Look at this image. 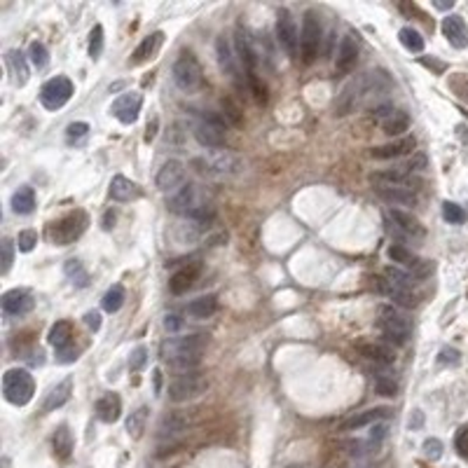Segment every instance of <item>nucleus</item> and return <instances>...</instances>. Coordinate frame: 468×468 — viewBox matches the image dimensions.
Listing matches in <instances>:
<instances>
[{"mask_svg":"<svg viewBox=\"0 0 468 468\" xmlns=\"http://www.w3.org/2000/svg\"><path fill=\"white\" fill-rule=\"evenodd\" d=\"M169 211L176 213V216L186 218V220H193V222H209L213 220V202H211V195L206 193L204 188L195 186H183L178 193H176L171 199H169Z\"/></svg>","mask_w":468,"mask_h":468,"instance_id":"1","label":"nucleus"},{"mask_svg":"<svg viewBox=\"0 0 468 468\" xmlns=\"http://www.w3.org/2000/svg\"><path fill=\"white\" fill-rule=\"evenodd\" d=\"M204 335H188V337H173L162 344V358L169 360V365L181 372L195 370L197 363L202 360V351L206 347Z\"/></svg>","mask_w":468,"mask_h":468,"instance_id":"2","label":"nucleus"},{"mask_svg":"<svg viewBox=\"0 0 468 468\" xmlns=\"http://www.w3.org/2000/svg\"><path fill=\"white\" fill-rule=\"evenodd\" d=\"M391 87V80L384 71H372V73H365L363 78H358L356 82H351L347 89L342 91V98L337 103V110L340 115H347L356 108L358 103H363L365 98L370 96H377L379 91H384Z\"/></svg>","mask_w":468,"mask_h":468,"instance_id":"3","label":"nucleus"},{"mask_svg":"<svg viewBox=\"0 0 468 468\" xmlns=\"http://www.w3.org/2000/svg\"><path fill=\"white\" fill-rule=\"evenodd\" d=\"M193 166L199 173L206 176V178H234L244 171V162L241 157L232 150H206L204 155H199L193 159Z\"/></svg>","mask_w":468,"mask_h":468,"instance_id":"4","label":"nucleus"},{"mask_svg":"<svg viewBox=\"0 0 468 468\" xmlns=\"http://www.w3.org/2000/svg\"><path fill=\"white\" fill-rule=\"evenodd\" d=\"M35 394V382L30 377L28 370H21V367H10L3 375V396L7 403L17 405V408H24L30 401H33Z\"/></svg>","mask_w":468,"mask_h":468,"instance_id":"5","label":"nucleus"},{"mask_svg":"<svg viewBox=\"0 0 468 468\" xmlns=\"http://www.w3.org/2000/svg\"><path fill=\"white\" fill-rule=\"evenodd\" d=\"M379 331L391 344L403 347V344H408L412 335V321L405 316L401 309H396L394 304H382L379 307Z\"/></svg>","mask_w":468,"mask_h":468,"instance_id":"6","label":"nucleus"},{"mask_svg":"<svg viewBox=\"0 0 468 468\" xmlns=\"http://www.w3.org/2000/svg\"><path fill=\"white\" fill-rule=\"evenodd\" d=\"M171 78H173V84L181 91L195 94V91L202 89V84H204L202 64H199L190 52H186V55H181L178 59H176V64L171 68Z\"/></svg>","mask_w":468,"mask_h":468,"instance_id":"7","label":"nucleus"},{"mask_svg":"<svg viewBox=\"0 0 468 468\" xmlns=\"http://www.w3.org/2000/svg\"><path fill=\"white\" fill-rule=\"evenodd\" d=\"M89 225V216L84 211H73L57 220L55 225L50 227V239L55 246H71L73 241H78L84 234V229Z\"/></svg>","mask_w":468,"mask_h":468,"instance_id":"8","label":"nucleus"},{"mask_svg":"<svg viewBox=\"0 0 468 468\" xmlns=\"http://www.w3.org/2000/svg\"><path fill=\"white\" fill-rule=\"evenodd\" d=\"M209 389V379L204 377L202 372H181L178 377H173L169 382V401L173 403H188V401H195L202 394H206Z\"/></svg>","mask_w":468,"mask_h":468,"instance_id":"9","label":"nucleus"},{"mask_svg":"<svg viewBox=\"0 0 468 468\" xmlns=\"http://www.w3.org/2000/svg\"><path fill=\"white\" fill-rule=\"evenodd\" d=\"M321 40H324V28H321V19L314 10L304 12L302 21V35H300V50L304 64H314L321 52Z\"/></svg>","mask_w":468,"mask_h":468,"instance_id":"10","label":"nucleus"},{"mask_svg":"<svg viewBox=\"0 0 468 468\" xmlns=\"http://www.w3.org/2000/svg\"><path fill=\"white\" fill-rule=\"evenodd\" d=\"M73 96V82L66 78V75H57L42 84L40 89V103L47 110H59L71 101Z\"/></svg>","mask_w":468,"mask_h":468,"instance_id":"11","label":"nucleus"},{"mask_svg":"<svg viewBox=\"0 0 468 468\" xmlns=\"http://www.w3.org/2000/svg\"><path fill=\"white\" fill-rule=\"evenodd\" d=\"M195 138H197V143L202 145V148L216 150L227 141V125L220 118H216V115H211V118H202L195 125Z\"/></svg>","mask_w":468,"mask_h":468,"instance_id":"12","label":"nucleus"},{"mask_svg":"<svg viewBox=\"0 0 468 468\" xmlns=\"http://www.w3.org/2000/svg\"><path fill=\"white\" fill-rule=\"evenodd\" d=\"M234 50H236V61H239V66L246 71V80L258 78V73H256V68H258L256 45H253L251 33L241 24H236V30H234Z\"/></svg>","mask_w":468,"mask_h":468,"instance_id":"13","label":"nucleus"},{"mask_svg":"<svg viewBox=\"0 0 468 468\" xmlns=\"http://www.w3.org/2000/svg\"><path fill=\"white\" fill-rule=\"evenodd\" d=\"M387 256L394 260V263L403 265L405 270H408L414 276V279H424V276H428V274L433 272V263L417 258L410 249L401 246V244H391L389 251H387Z\"/></svg>","mask_w":468,"mask_h":468,"instance_id":"14","label":"nucleus"},{"mask_svg":"<svg viewBox=\"0 0 468 468\" xmlns=\"http://www.w3.org/2000/svg\"><path fill=\"white\" fill-rule=\"evenodd\" d=\"M372 118H375V122H379V127L384 129V134H389V136H403L410 129L408 113L396 110L394 105H389V103L377 105V108L372 110Z\"/></svg>","mask_w":468,"mask_h":468,"instance_id":"15","label":"nucleus"},{"mask_svg":"<svg viewBox=\"0 0 468 468\" xmlns=\"http://www.w3.org/2000/svg\"><path fill=\"white\" fill-rule=\"evenodd\" d=\"M276 40L290 57L297 55V45H300V33H297V24L293 14L288 10H279L276 14Z\"/></svg>","mask_w":468,"mask_h":468,"instance_id":"16","label":"nucleus"},{"mask_svg":"<svg viewBox=\"0 0 468 468\" xmlns=\"http://www.w3.org/2000/svg\"><path fill=\"white\" fill-rule=\"evenodd\" d=\"M141 108H143V96L138 91H127V94H122L113 101L110 115L115 120H120L122 125H134Z\"/></svg>","mask_w":468,"mask_h":468,"instance_id":"17","label":"nucleus"},{"mask_svg":"<svg viewBox=\"0 0 468 468\" xmlns=\"http://www.w3.org/2000/svg\"><path fill=\"white\" fill-rule=\"evenodd\" d=\"M186 181V164L181 159H169L162 164V169L157 171V188L162 193H173L178 190Z\"/></svg>","mask_w":468,"mask_h":468,"instance_id":"18","label":"nucleus"},{"mask_svg":"<svg viewBox=\"0 0 468 468\" xmlns=\"http://www.w3.org/2000/svg\"><path fill=\"white\" fill-rule=\"evenodd\" d=\"M387 216L391 218L394 227L405 236V239H424L426 229H424V225L419 222V218H414L412 213L401 211V209H389Z\"/></svg>","mask_w":468,"mask_h":468,"instance_id":"19","label":"nucleus"},{"mask_svg":"<svg viewBox=\"0 0 468 468\" xmlns=\"http://www.w3.org/2000/svg\"><path fill=\"white\" fill-rule=\"evenodd\" d=\"M440 28L452 47H457V50L468 47V26H466L464 17H459V14H447V17L443 19Z\"/></svg>","mask_w":468,"mask_h":468,"instance_id":"20","label":"nucleus"},{"mask_svg":"<svg viewBox=\"0 0 468 468\" xmlns=\"http://www.w3.org/2000/svg\"><path fill=\"white\" fill-rule=\"evenodd\" d=\"M33 307H35V300L28 290L14 288V290H7V293L3 295V312L7 314V316H24V314H28Z\"/></svg>","mask_w":468,"mask_h":468,"instance_id":"21","label":"nucleus"},{"mask_svg":"<svg viewBox=\"0 0 468 468\" xmlns=\"http://www.w3.org/2000/svg\"><path fill=\"white\" fill-rule=\"evenodd\" d=\"M199 274H202V263H193V265L181 267V270L176 272L171 279H169V290H171L173 295L188 293V290L195 286V281L199 279Z\"/></svg>","mask_w":468,"mask_h":468,"instance_id":"22","label":"nucleus"},{"mask_svg":"<svg viewBox=\"0 0 468 468\" xmlns=\"http://www.w3.org/2000/svg\"><path fill=\"white\" fill-rule=\"evenodd\" d=\"M375 281H377V290H379V293H384L387 297H391V300H394L396 304H401V307H417L419 297L414 295L412 288L398 286V283L389 281L387 276H384V279H375Z\"/></svg>","mask_w":468,"mask_h":468,"instance_id":"23","label":"nucleus"},{"mask_svg":"<svg viewBox=\"0 0 468 468\" xmlns=\"http://www.w3.org/2000/svg\"><path fill=\"white\" fill-rule=\"evenodd\" d=\"M414 145H417V141H414L412 136H405V138H398V141H391L387 145L372 148L370 157L372 159H396V157H403V155H408V152H412Z\"/></svg>","mask_w":468,"mask_h":468,"instance_id":"24","label":"nucleus"},{"mask_svg":"<svg viewBox=\"0 0 468 468\" xmlns=\"http://www.w3.org/2000/svg\"><path fill=\"white\" fill-rule=\"evenodd\" d=\"M110 197L115 202L127 204V202H136V199L143 197V190L138 188V183L125 178V176H115L110 181Z\"/></svg>","mask_w":468,"mask_h":468,"instance_id":"25","label":"nucleus"},{"mask_svg":"<svg viewBox=\"0 0 468 468\" xmlns=\"http://www.w3.org/2000/svg\"><path fill=\"white\" fill-rule=\"evenodd\" d=\"M162 42H164L162 30H155V33L145 35L143 40H141V45H138V47L134 50L132 59H129V66H141L148 59H152V57L157 55V50H159V45H162Z\"/></svg>","mask_w":468,"mask_h":468,"instance_id":"26","label":"nucleus"},{"mask_svg":"<svg viewBox=\"0 0 468 468\" xmlns=\"http://www.w3.org/2000/svg\"><path fill=\"white\" fill-rule=\"evenodd\" d=\"M358 61V42L354 35H344L340 42V50H337V71L340 73H351V68L356 66Z\"/></svg>","mask_w":468,"mask_h":468,"instance_id":"27","label":"nucleus"},{"mask_svg":"<svg viewBox=\"0 0 468 468\" xmlns=\"http://www.w3.org/2000/svg\"><path fill=\"white\" fill-rule=\"evenodd\" d=\"M122 414V398L118 394H105L96 401V417L105 424H115Z\"/></svg>","mask_w":468,"mask_h":468,"instance_id":"28","label":"nucleus"},{"mask_svg":"<svg viewBox=\"0 0 468 468\" xmlns=\"http://www.w3.org/2000/svg\"><path fill=\"white\" fill-rule=\"evenodd\" d=\"M389 408H372V410H365V412H358L354 417H349L347 421L342 424V431H360V428L375 424V421L389 417Z\"/></svg>","mask_w":468,"mask_h":468,"instance_id":"29","label":"nucleus"},{"mask_svg":"<svg viewBox=\"0 0 468 468\" xmlns=\"http://www.w3.org/2000/svg\"><path fill=\"white\" fill-rule=\"evenodd\" d=\"M216 55H218V64H220V71L227 75V78H232L236 82L239 78V68H236V59L232 55V50H229V42L225 40V35H218L216 40Z\"/></svg>","mask_w":468,"mask_h":468,"instance_id":"30","label":"nucleus"},{"mask_svg":"<svg viewBox=\"0 0 468 468\" xmlns=\"http://www.w3.org/2000/svg\"><path fill=\"white\" fill-rule=\"evenodd\" d=\"M377 195L384 199V202L394 204V206H412V204H417V195H414V190L405 188V186L377 188Z\"/></svg>","mask_w":468,"mask_h":468,"instance_id":"31","label":"nucleus"},{"mask_svg":"<svg viewBox=\"0 0 468 468\" xmlns=\"http://www.w3.org/2000/svg\"><path fill=\"white\" fill-rule=\"evenodd\" d=\"M71 394H73V379L68 377V379H64L61 384H57L47 394V398H45V403H42V412L59 410L61 405H66L68 401H71Z\"/></svg>","mask_w":468,"mask_h":468,"instance_id":"32","label":"nucleus"},{"mask_svg":"<svg viewBox=\"0 0 468 468\" xmlns=\"http://www.w3.org/2000/svg\"><path fill=\"white\" fill-rule=\"evenodd\" d=\"M5 64H7V68H10L14 84L24 87V84L28 82V61H26V57L21 55L19 50H10L5 55Z\"/></svg>","mask_w":468,"mask_h":468,"instance_id":"33","label":"nucleus"},{"mask_svg":"<svg viewBox=\"0 0 468 468\" xmlns=\"http://www.w3.org/2000/svg\"><path fill=\"white\" fill-rule=\"evenodd\" d=\"M358 351H360V356H365L367 360H375L377 365H391L396 360L394 351H391L389 347H384V344H377V342L358 344Z\"/></svg>","mask_w":468,"mask_h":468,"instance_id":"34","label":"nucleus"},{"mask_svg":"<svg viewBox=\"0 0 468 468\" xmlns=\"http://www.w3.org/2000/svg\"><path fill=\"white\" fill-rule=\"evenodd\" d=\"M52 447H55V457L61 459V462L71 459V455H73V433H71V428H68V424H61L55 431Z\"/></svg>","mask_w":468,"mask_h":468,"instance_id":"35","label":"nucleus"},{"mask_svg":"<svg viewBox=\"0 0 468 468\" xmlns=\"http://www.w3.org/2000/svg\"><path fill=\"white\" fill-rule=\"evenodd\" d=\"M216 309H218V297L216 295H202V297H197V300L190 302L186 312H188V316L202 321V319L213 316Z\"/></svg>","mask_w":468,"mask_h":468,"instance_id":"36","label":"nucleus"},{"mask_svg":"<svg viewBox=\"0 0 468 468\" xmlns=\"http://www.w3.org/2000/svg\"><path fill=\"white\" fill-rule=\"evenodd\" d=\"M73 337H75V335H73V326L68 324V321H57V324L52 326L50 335H47V342L59 351V349L71 347V344H73Z\"/></svg>","mask_w":468,"mask_h":468,"instance_id":"37","label":"nucleus"},{"mask_svg":"<svg viewBox=\"0 0 468 468\" xmlns=\"http://www.w3.org/2000/svg\"><path fill=\"white\" fill-rule=\"evenodd\" d=\"M35 209V193L33 188H19L17 193L12 195V211L17 213V216H28V213H33Z\"/></svg>","mask_w":468,"mask_h":468,"instance_id":"38","label":"nucleus"},{"mask_svg":"<svg viewBox=\"0 0 468 468\" xmlns=\"http://www.w3.org/2000/svg\"><path fill=\"white\" fill-rule=\"evenodd\" d=\"M148 414H150V410L145 408V405H141L136 412H132L129 414V419H127V433L132 435L134 440H138L143 435V431H145V424H148Z\"/></svg>","mask_w":468,"mask_h":468,"instance_id":"39","label":"nucleus"},{"mask_svg":"<svg viewBox=\"0 0 468 468\" xmlns=\"http://www.w3.org/2000/svg\"><path fill=\"white\" fill-rule=\"evenodd\" d=\"M64 272H66L68 279H71L73 286H78V288L89 286V272L84 270V265L80 263V260H68Z\"/></svg>","mask_w":468,"mask_h":468,"instance_id":"40","label":"nucleus"},{"mask_svg":"<svg viewBox=\"0 0 468 468\" xmlns=\"http://www.w3.org/2000/svg\"><path fill=\"white\" fill-rule=\"evenodd\" d=\"M398 40H401V45L408 52H421L424 50V38H421V33L417 28L412 26H405L398 30Z\"/></svg>","mask_w":468,"mask_h":468,"instance_id":"41","label":"nucleus"},{"mask_svg":"<svg viewBox=\"0 0 468 468\" xmlns=\"http://www.w3.org/2000/svg\"><path fill=\"white\" fill-rule=\"evenodd\" d=\"M125 297H127L125 288H122L120 283H115V286H110L108 290H105L101 304H103V309L108 312V314H115V312L122 309V304H125Z\"/></svg>","mask_w":468,"mask_h":468,"instance_id":"42","label":"nucleus"},{"mask_svg":"<svg viewBox=\"0 0 468 468\" xmlns=\"http://www.w3.org/2000/svg\"><path fill=\"white\" fill-rule=\"evenodd\" d=\"M447 87L457 98L468 103V75L466 73H452L447 78Z\"/></svg>","mask_w":468,"mask_h":468,"instance_id":"43","label":"nucleus"},{"mask_svg":"<svg viewBox=\"0 0 468 468\" xmlns=\"http://www.w3.org/2000/svg\"><path fill=\"white\" fill-rule=\"evenodd\" d=\"M87 136H89L87 122H73V125H68V129H66V143L68 145H80Z\"/></svg>","mask_w":468,"mask_h":468,"instance_id":"44","label":"nucleus"},{"mask_svg":"<svg viewBox=\"0 0 468 468\" xmlns=\"http://www.w3.org/2000/svg\"><path fill=\"white\" fill-rule=\"evenodd\" d=\"M28 59L38 71H42V68H47V64H50V52L42 42H33L28 50Z\"/></svg>","mask_w":468,"mask_h":468,"instance_id":"45","label":"nucleus"},{"mask_svg":"<svg viewBox=\"0 0 468 468\" xmlns=\"http://www.w3.org/2000/svg\"><path fill=\"white\" fill-rule=\"evenodd\" d=\"M375 389H377L379 396H387V398H394L398 396V382L389 375H377L375 377Z\"/></svg>","mask_w":468,"mask_h":468,"instance_id":"46","label":"nucleus"},{"mask_svg":"<svg viewBox=\"0 0 468 468\" xmlns=\"http://www.w3.org/2000/svg\"><path fill=\"white\" fill-rule=\"evenodd\" d=\"M101 55H103V26L96 24L89 33V57L96 61Z\"/></svg>","mask_w":468,"mask_h":468,"instance_id":"47","label":"nucleus"},{"mask_svg":"<svg viewBox=\"0 0 468 468\" xmlns=\"http://www.w3.org/2000/svg\"><path fill=\"white\" fill-rule=\"evenodd\" d=\"M443 218L452 222V225H462L466 220V211L455 202H443Z\"/></svg>","mask_w":468,"mask_h":468,"instance_id":"48","label":"nucleus"},{"mask_svg":"<svg viewBox=\"0 0 468 468\" xmlns=\"http://www.w3.org/2000/svg\"><path fill=\"white\" fill-rule=\"evenodd\" d=\"M186 431V419L176 417V414H171V417H164L162 424H159V435H176Z\"/></svg>","mask_w":468,"mask_h":468,"instance_id":"49","label":"nucleus"},{"mask_svg":"<svg viewBox=\"0 0 468 468\" xmlns=\"http://www.w3.org/2000/svg\"><path fill=\"white\" fill-rule=\"evenodd\" d=\"M38 244V232H33V229H24V232H19L17 236V249L24 251V253H30L35 249Z\"/></svg>","mask_w":468,"mask_h":468,"instance_id":"50","label":"nucleus"},{"mask_svg":"<svg viewBox=\"0 0 468 468\" xmlns=\"http://www.w3.org/2000/svg\"><path fill=\"white\" fill-rule=\"evenodd\" d=\"M0 251H3V267H0V272L7 274L12 267V260H14V241L5 236L3 244H0Z\"/></svg>","mask_w":468,"mask_h":468,"instance_id":"51","label":"nucleus"},{"mask_svg":"<svg viewBox=\"0 0 468 468\" xmlns=\"http://www.w3.org/2000/svg\"><path fill=\"white\" fill-rule=\"evenodd\" d=\"M145 360H148V349L145 347H136L132 351V356H129V370L132 372H138L141 367L145 365Z\"/></svg>","mask_w":468,"mask_h":468,"instance_id":"52","label":"nucleus"},{"mask_svg":"<svg viewBox=\"0 0 468 468\" xmlns=\"http://www.w3.org/2000/svg\"><path fill=\"white\" fill-rule=\"evenodd\" d=\"M424 457L431 459V462H438V459L443 457V443L438 438L424 440Z\"/></svg>","mask_w":468,"mask_h":468,"instance_id":"53","label":"nucleus"},{"mask_svg":"<svg viewBox=\"0 0 468 468\" xmlns=\"http://www.w3.org/2000/svg\"><path fill=\"white\" fill-rule=\"evenodd\" d=\"M80 351L82 349H78V347H66V349H59L57 351V363H61V365H66V363H75V360L80 358Z\"/></svg>","mask_w":468,"mask_h":468,"instance_id":"54","label":"nucleus"},{"mask_svg":"<svg viewBox=\"0 0 468 468\" xmlns=\"http://www.w3.org/2000/svg\"><path fill=\"white\" fill-rule=\"evenodd\" d=\"M455 447L459 452V457L468 459V426L459 428L457 431V438H455Z\"/></svg>","mask_w":468,"mask_h":468,"instance_id":"55","label":"nucleus"},{"mask_svg":"<svg viewBox=\"0 0 468 468\" xmlns=\"http://www.w3.org/2000/svg\"><path fill=\"white\" fill-rule=\"evenodd\" d=\"M183 326H186V321H183L178 314H166L164 316V328L169 333H178Z\"/></svg>","mask_w":468,"mask_h":468,"instance_id":"56","label":"nucleus"},{"mask_svg":"<svg viewBox=\"0 0 468 468\" xmlns=\"http://www.w3.org/2000/svg\"><path fill=\"white\" fill-rule=\"evenodd\" d=\"M438 360H440V363H445V365H447V363H450V365H457L459 360H462V354H459L457 349H447V347H445V349L440 351V358H438Z\"/></svg>","mask_w":468,"mask_h":468,"instance_id":"57","label":"nucleus"},{"mask_svg":"<svg viewBox=\"0 0 468 468\" xmlns=\"http://www.w3.org/2000/svg\"><path fill=\"white\" fill-rule=\"evenodd\" d=\"M84 324H87L89 331L98 333V331H101V314H98V312H87V314H84Z\"/></svg>","mask_w":468,"mask_h":468,"instance_id":"58","label":"nucleus"},{"mask_svg":"<svg viewBox=\"0 0 468 468\" xmlns=\"http://www.w3.org/2000/svg\"><path fill=\"white\" fill-rule=\"evenodd\" d=\"M403 169H405L408 173H412V171H424V169H426V157H424V155H414Z\"/></svg>","mask_w":468,"mask_h":468,"instance_id":"59","label":"nucleus"},{"mask_svg":"<svg viewBox=\"0 0 468 468\" xmlns=\"http://www.w3.org/2000/svg\"><path fill=\"white\" fill-rule=\"evenodd\" d=\"M157 125H159V120H157V115H155V118H152V122H148V127H145V143L155 141V136H157Z\"/></svg>","mask_w":468,"mask_h":468,"instance_id":"60","label":"nucleus"},{"mask_svg":"<svg viewBox=\"0 0 468 468\" xmlns=\"http://www.w3.org/2000/svg\"><path fill=\"white\" fill-rule=\"evenodd\" d=\"M421 64H424L426 68H433L435 73H443V71H445V64H440V61H433V59H421Z\"/></svg>","mask_w":468,"mask_h":468,"instance_id":"61","label":"nucleus"},{"mask_svg":"<svg viewBox=\"0 0 468 468\" xmlns=\"http://www.w3.org/2000/svg\"><path fill=\"white\" fill-rule=\"evenodd\" d=\"M152 377H155V394L159 396V391H162V370H159V367H155Z\"/></svg>","mask_w":468,"mask_h":468,"instance_id":"62","label":"nucleus"},{"mask_svg":"<svg viewBox=\"0 0 468 468\" xmlns=\"http://www.w3.org/2000/svg\"><path fill=\"white\" fill-rule=\"evenodd\" d=\"M113 222H115V213L108 211V213H105V218H103V229H110Z\"/></svg>","mask_w":468,"mask_h":468,"instance_id":"63","label":"nucleus"},{"mask_svg":"<svg viewBox=\"0 0 468 468\" xmlns=\"http://www.w3.org/2000/svg\"><path fill=\"white\" fill-rule=\"evenodd\" d=\"M433 7H438V10H452V7H455V0H450V3H433Z\"/></svg>","mask_w":468,"mask_h":468,"instance_id":"64","label":"nucleus"}]
</instances>
